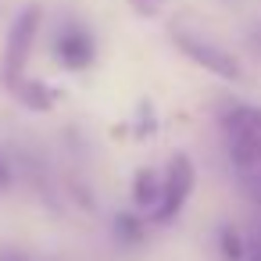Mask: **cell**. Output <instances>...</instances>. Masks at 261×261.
I'll list each match as a JSON object with an SVG mask.
<instances>
[{
  "label": "cell",
  "mask_w": 261,
  "mask_h": 261,
  "mask_svg": "<svg viewBox=\"0 0 261 261\" xmlns=\"http://www.w3.org/2000/svg\"><path fill=\"white\" fill-rule=\"evenodd\" d=\"M115 232H118V240H125V243H140L143 240V218H136V215H118L115 218Z\"/></svg>",
  "instance_id": "obj_9"
},
{
  "label": "cell",
  "mask_w": 261,
  "mask_h": 261,
  "mask_svg": "<svg viewBox=\"0 0 261 261\" xmlns=\"http://www.w3.org/2000/svg\"><path fill=\"white\" fill-rule=\"evenodd\" d=\"M247 243V261H261V211H257V218H254V225H250V236L243 240Z\"/></svg>",
  "instance_id": "obj_10"
},
{
  "label": "cell",
  "mask_w": 261,
  "mask_h": 261,
  "mask_svg": "<svg viewBox=\"0 0 261 261\" xmlns=\"http://www.w3.org/2000/svg\"><path fill=\"white\" fill-rule=\"evenodd\" d=\"M193 186H197L193 158H190V154H172V161H168V168H165V179H161V197H158L150 218H154L158 225H168L172 218H179V211L186 207Z\"/></svg>",
  "instance_id": "obj_1"
},
{
  "label": "cell",
  "mask_w": 261,
  "mask_h": 261,
  "mask_svg": "<svg viewBox=\"0 0 261 261\" xmlns=\"http://www.w3.org/2000/svg\"><path fill=\"white\" fill-rule=\"evenodd\" d=\"M54 61L65 68V72H83L97 61V40L86 25L79 22H68L58 29L54 36Z\"/></svg>",
  "instance_id": "obj_4"
},
{
  "label": "cell",
  "mask_w": 261,
  "mask_h": 261,
  "mask_svg": "<svg viewBox=\"0 0 261 261\" xmlns=\"http://www.w3.org/2000/svg\"><path fill=\"white\" fill-rule=\"evenodd\" d=\"M172 43H175V50H179L182 58H190L197 68H204V72H211V75H218V79H225V83H236V79L243 75L240 61H236L229 50H222L218 43H211V40L190 33V29H182V25L172 29Z\"/></svg>",
  "instance_id": "obj_3"
},
{
  "label": "cell",
  "mask_w": 261,
  "mask_h": 261,
  "mask_svg": "<svg viewBox=\"0 0 261 261\" xmlns=\"http://www.w3.org/2000/svg\"><path fill=\"white\" fill-rule=\"evenodd\" d=\"M218 247H222V257H225V261H243V254H247L243 232H240L236 225H222V229H218Z\"/></svg>",
  "instance_id": "obj_8"
},
{
  "label": "cell",
  "mask_w": 261,
  "mask_h": 261,
  "mask_svg": "<svg viewBox=\"0 0 261 261\" xmlns=\"http://www.w3.org/2000/svg\"><path fill=\"white\" fill-rule=\"evenodd\" d=\"M165 4H168V0H129V8H133L140 18H158V15L165 11Z\"/></svg>",
  "instance_id": "obj_11"
},
{
  "label": "cell",
  "mask_w": 261,
  "mask_h": 261,
  "mask_svg": "<svg viewBox=\"0 0 261 261\" xmlns=\"http://www.w3.org/2000/svg\"><path fill=\"white\" fill-rule=\"evenodd\" d=\"M11 90H15V97L29 108V111H50L54 104H58V90L54 86H47V83H40V79H15V83H8Z\"/></svg>",
  "instance_id": "obj_6"
},
{
  "label": "cell",
  "mask_w": 261,
  "mask_h": 261,
  "mask_svg": "<svg viewBox=\"0 0 261 261\" xmlns=\"http://www.w3.org/2000/svg\"><path fill=\"white\" fill-rule=\"evenodd\" d=\"M0 261H29V257L18 254V250H0Z\"/></svg>",
  "instance_id": "obj_13"
},
{
  "label": "cell",
  "mask_w": 261,
  "mask_h": 261,
  "mask_svg": "<svg viewBox=\"0 0 261 261\" xmlns=\"http://www.w3.org/2000/svg\"><path fill=\"white\" fill-rule=\"evenodd\" d=\"M4 186H11V165L0 158V190H4Z\"/></svg>",
  "instance_id": "obj_12"
},
{
  "label": "cell",
  "mask_w": 261,
  "mask_h": 261,
  "mask_svg": "<svg viewBox=\"0 0 261 261\" xmlns=\"http://www.w3.org/2000/svg\"><path fill=\"white\" fill-rule=\"evenodd\" d=\"M222 133L225 136L261 140V108H254V104H229L222 111Z\"/></svg>",
  "instance_id": "obj_5"
},
{
  "label": "cell",
  "mask_w": 261,
  "mask_h": 261,
  "mask_svg": "<svg viewBox=\"0 0 261 261\" xmlns=\"http://www.w3.org/2000/svg\"><path fill=\"white\" fill-rule=\"evenodd\" d=\"M158 197H161V175L154 168H140L136 179H133V204L143 207V211H154Z\"/></svg>",
  "instance_id": "obj_7"
},
{
  "label": "cell",
  "mask_w": 261,
  "mask_h": 261,
  "mask_svg": "<svg viewBox=\"0 0 261 261\" xmlns=\"http://www.w3.org/2000/svg\"><path fill=\"white\" fill-rule=\"evenodd\" d=\"M40 22H43V8L40 4H25L4 40V79L15 83L25 75V65L36 50V36H40Z\"/></svg>",
  "instance_id": "obj_2"
}]
</instances>
